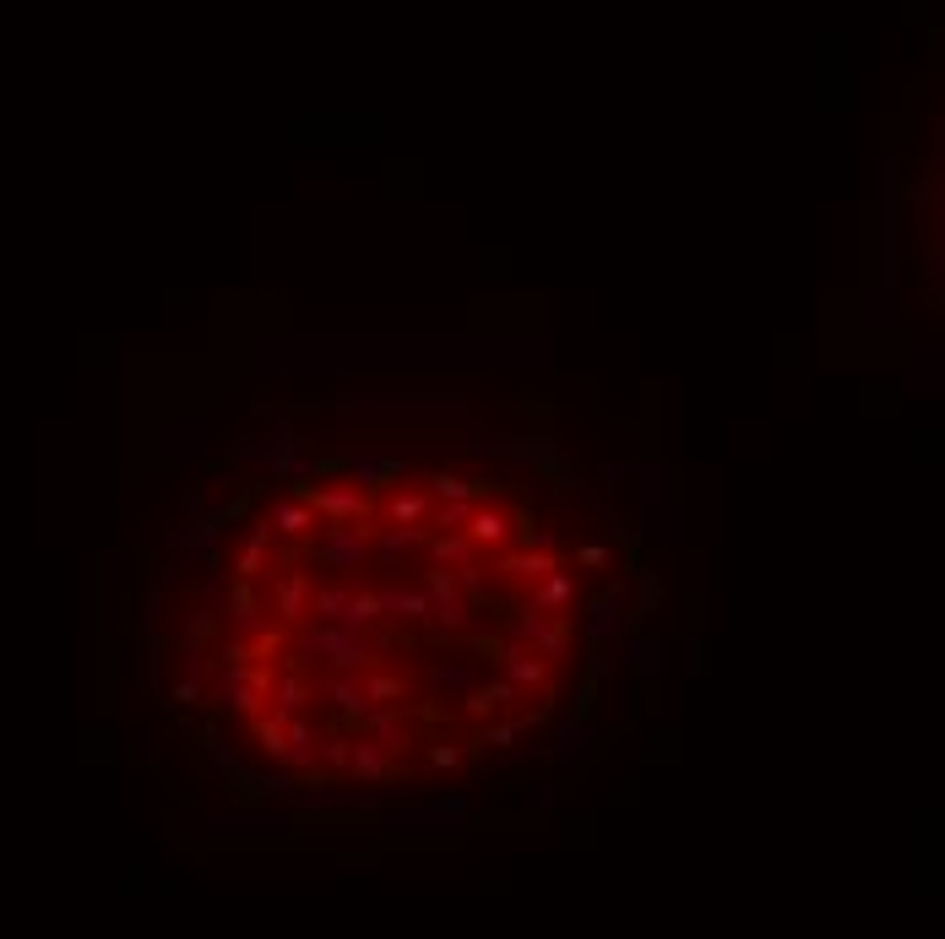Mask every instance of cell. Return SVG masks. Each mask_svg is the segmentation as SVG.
<instances>
[{
  "label": "cell",
  "instance_id": "48",
  "mask_svg": "<svg viewBox=\"0 0 945 939\" xmlns=\"http://www.w3.org/2000/svg\"><path fill=\"white\" fill-rule=\"evenodd\" d=\"M207 505H212V495H207V484H196V489L186 495V505H180V510H186V516H207Z\"/></svg>",
  "mask_w": 945,
  "mask_h": 939
},
{
  "label": "cell",
  "instance_id": "41",
  "mask_svg": "<svg viewBox=\"0 0 945 939\" xmlns=\"http://www.w3.org/2000/svg\"><path fill=\"white\" fill-rule=\"evenodd\" d=\"M272 766H283V771H294V777H305V771H315V745H283L277 750V760Z\"/></svg>",
  "mask_w": 945,
  "mask_h": 939
},
{
  "label": "cell",
  "instance_id": "1",
  "mask_svg": "<svg viewBox=\"0 0 945 939\" xmlns=\"http://www.w3.org/2000/svg\"><path fill=\"white\" fill-rule=\"evenodd\" d=\"M288 646L321 657L332 674H359L365 663H376L365 630H348V625H337V620H300V625L288 630Z\"/></svg>",
  "mask_w": 945,
  "mask_h": 939
},
{
  "label": "cell",
  "instance_id": "6",
  "mask_svg": "<svg viewBox=\"0 0 945 939\" xmlns=\"http://www.w3.org/2000/svg\"><path fill=\"white\" fill-rule=\"evenodd\" d=\"M359 728H365L370 739H380L391 755H408L413 745H419V728H413V711H408V706H370Z\"/></svg>",
  "mask_w": 945,
  "mask_h": 939
},
{
  "label": "cell",
  "instance_id": "9",
  "mask_svg": "<svg viewBox=\"0 0 945 939\" xmlns=\"http://www.w3.org/2000/svg\"><path fill=\"white\" fill-rule=\"evenodd\" d=\"M501 674L516 685V695L522 689H549V657H538L533 646H522V641H511V646H501Z\"/></svg>",
  "mask_w": 945,
  "mask_h": 939
},
{
  "label": "cell",
  "instance_id": "33",
  "mask_svg": "<svg viewBox=\"0 0 945 939\" xmlns=\"http://www.w3.org/2000/svg\"><path fill=\"white\" fill-rule=\"evenodd\" d=\"M251 739H255V750L266 755V760H277V750H283V717H266V711H255V717H251Z\"/></svg>",
  "mask_w": 945,
  "mask_h": 939
},
{
  "label": "cell",
  "instance_id": "11",
  "mask_svg": "<svg viewBox=\"0 0 945 939\" xmlns=\"http://www.w3.org/2000/svg\"><path fill=\"white\" fill-rule=\"evenodd\" d=\"M266 521H272V538H311L321 527V510L305 495H283V500H272Z\"/></svg>",
  "mask_w": 945,
  "mask_h": 939
},
{
  "label": "cell",
  "instance_id": "26",
  "mask_svg": "<svg viewBox=\"0 0 945 939\" xmlns=\"http://www.w3.org/2000/svg\"><path fill=\"white\" fill-rule=\"evenodd\" d=\"M587 635H592V641L620 635V587H603V592H598V603H592V614H587Z\"/></svg>",
  "mask_w": 945,
  "mask_h": 939
},
{
  "label": "cell",
  "instance_id": "20",
  "mask_svg": "<svg viewBox=\"0 0 945 939\" xmlns=\"http://www.w3.org/2000/svg\"><path fill=\"white\" fill-rule=\"evenodd\" d=\"M326 700H332V711L343 717V722H365V711H370V695L359 689V674H332V685H326Z\"/></svg>",
  "mask_w": 945,
  "mask_h": 939
},
{
  "label": "cell",
  "instance_id": "24",
  "mask_svg": "<svg viewBox=\"0 0 945 939\" xmlns=\"http://www.w3.org/2000/svg\"><path fill=\"white\" fill-rule=\"evenodd\" d=\"M272 717H294V711H305V700H311V679L300 674V668H283L277 674V685H272Z\"/></svg>",
  "mask_w": 945,
  "mask_h": 939
},
{
  "label": "cell",
  "instance_id": "44",
  "mask_svg": "<svg viewBox=\"0 0 945 939\" xmlns=\"http://www.w3.org/2000/svg\"><path fill=\"white\" fill-rule=\"evenodd\" d=\"M424 760H430V766H435V771H451V766H462V760H468V750H462V745H424Z\"/></svg>",
  "mask_w": 945,
  "mask_h": 939
},
{
  "label": "cell",
  "instance_id": "45",
  "mask_svg": "<svg viewBox=\"0 0 945 939\" xmlns=\"http://www.w3.org/2000/svg\"><path fill=\"white\" fill-rule=\"evenodd\" d=\"M283 478H321L326 473V462H311V456H288L283 467H277Z\"/></svg>",
  "mask_w": 945,
  "mask_h": 939
},
{
  "label": "cell",
  "instance_id": "23",
  "mask_svg": "<svg viewBox=\"0 0 945 939\" xmlns=\"http://www.w3.org/2000/svg\"><path fill=\"white\" fill-rule=\"evenodd\" d=\"M424 549H430V565H445V570H456L462 560H479V549H473L468 532H430Z\"/></svg>",
  "mask_w": 945,
  "mask_h": 939
},
{
  "label": "cell",
  "instance_id": "31",
  "mask_svg": "<svg viewBox=\"0 0 945 939\" xmlns=\"http://www.w3.org/2000/svg\"><path fill=\"white\" fill-rule=\"evenodd\" d=\"M592 739H598V734H592V722H576V717H566V722H560V760H581V755L592 750Z\"/></svg>",
  "mask_w": 945,
  "mask_h": 939
},
{
  "label": "cell",
  "instance_id": "12",
  "mask_svg": "<svg viewBox=\"0 0 945 939\" xmlns=\"http://www.w3.org/2000/svg\"><path fill=\"white\" fill-rule=\"evenodd\" d=\"M522 592H527L533 609H549V614H570V620H576V576H570L566 565H555L544 581H533V587H522Z\"/></svg>",
  "mask_w": 945,
  "mask_h": 939
},
{
  "label": "cell",
  "instance_id": "49",
  "mask_svg": "<svg viewBox=\"0 0 945 939\" xmlns=\"http://www.w3.org/2000/svg\"><path fill=\"white\" fill-rule=\"evenodd\" d=\"M527 804H533V810H549V804H555V788H549V782H533Z\"/></svg>",
  "mask_w": 945,
  "mask_h": 939
},
{
  "label": "cell",
  "instance_id": "10",
  "mask_svg": "<svg viewBox=\"0 0 945 939\" xmlns=\"http://www.w3.org/2000/svg\"><path fill=\"white\" fill-rule=\"evenodd\" d=\"M348 777L359 782V788H376V782H391L397 777V755L386 750L380 739H354V755H348Z\"/></svg>",
  "mask_w": 945,
  "mask_h": 939
},
{
  "label": "cell",
  "instance_id": "17",
  "mask_svg": "<svg viewBox=\"0 0 945 939\" xmlns=\"http://www.w3.org/2000/svg\"><path fill=\"white\" fill-rule=\"evenodd\" d=\"M380 592V620H397V625H424L430 614V592H408V587H376Z\"/></svg>",
  "mask_w": 945,
  "mask_h": 939
},
{
  "label": "cell",
  "instance_id": "37",
  "mask_svg": "<svg viewBox=\"0 0 945 939\" xmlns=\"http://www.w3.org/2000/svg\"><path fill=\"white\" fill-rule=\"evenodd\" d=\"M376 641H370V652H376V657H386V652H408V646H413V630L408 625H386V620H376Z\"/></svg>",
  "mask_w": 945,
  "mask_h": 939
},
{
  "label": "cell",
  "instance_id": "46",
  "mask_svg": "<svg viewBox=\"0 0 945 939\" xmlns=\"http://www.w3.org/2000/svg\"><path fill=\"white\" fill-rule=\"evenodd\" d=\"M251 657H255L251 641H223V652H218V663H223V668H245Z\"/></svg>",
  "mask_w": 945,
  "mask_h": 939
},
{
  "label": "cell",
  "instance_id": "43",
  "mask_svg": "<svg viewBox=\"0 0 945 939\" xmlns=\"http://www.w3.org/2000/svg\"><path fill=\"white\" fill-rule=\"evenodd\" d=\"M169 700L190 711V706H201V700H207V685H201L196 674H190V679H175V685H169Z\"/></svg>",
  "mask_w": 945,
  "mask_h": 939
},
{
  "label": "cell",
  "instance_id": "28",
  "mask_svg": "<svg viewBox=\"0 0 945 939\" xmlns=\"http://www.w3.org/2000/svg\"><path fill=\"white\" fill-rule=\"evenodd\" d=\"M201 766H207L212 777H234V771H240L245 760H240V750H234L229 739H218V734H207V739H201Z\"/></svg>",
  "mask_w": 945,
  "mask_h": 939
},
{
  "label": "cell",
  "instance_id": "2",
  "mask_svg": "<svg viewBox=\"0 0 945 939\" xmlns=\"http://www.w3.org/2000/svg\"><path fill=\"white\" fill-rule=\"evenodd\" d=\"M505 630H511V641H522V646H533L538 657H570V646H576V635H570V614H549V609H533V603H522V609H511L505 614Z\"/></svg>",
  "mask_w": 945,
  "mask_h": 939
},
{
  "label": "cell",
  "instance_id": "39",
  "mask_svg": "<svg viewBox=\"0 0 945 939\" xmlns=\"http://www.w3.org/2000/svg\"><path fill=\"white\" fill-rule=\"evenodd\" d=\"M240 674H245V685H251L261 700H266V695H272V685H277V668H272V657H251Z\"/></svg>",
  "mask_w": 945,
  "mask_h": 939
},
{
  "label": "cell",
  "instance_id": "16",
  "mask_svg": "<svg viewBox=\"0 0 945 939\" xmlns=\"http://www.w3.org/2000/svg\"><path fill=\"white\" fill-rule=\"evenodd\" d=\"M511 700H516V685H511L505 674H501V679H490V685H479V679H473V685L462 689V711H468L473 722H484V717L505 711Z\"/></svg>",
  "mask_w": 945,
  "mask_h": 939
},
{
  "label": "cell",
  "instance_id": "13",
  "mask_svg": "<svg viewBox=\"0 0 945 939\" xmlns=\"http://www.w3.org/2000/svg\"><path fill=\"white\" fill-rule=\"evenodd\" d=\"M462 532L473 538V549H505V544H511V516H505L501 505L473 500L468 521H462Z\"/></svg>",
  "mask_w": 945,
  "mask_h": 939
},
{
  "label": "cell",
  "instance_id": "21",
  "mask_svg": "<svg viewBox=\"0 0 945 939\" xmlns=\"http://www.w3.org/2000/svg\"><path fill=\"white\" fill-rule=\"evenodd\" d=\"M430 489H397L391 484V495H386V521H397V527H413V521H430Z\"/></svg>",
  "mask_w": 945,
  "mask_h": 939
},
{
  "label": "cell",
  "instance_id": "32",
  "mask_svg": "<svg viewBox=\"0 0 945 939\" xmlns=\"http://www.w3.org/2000/svg\"><path fill=\"white\" fill-rule=\"evenodd\" d=\"M424 489H430V500H468L473 495V478H462V473H424Z\"/></svg>",
  "mask_w": 945,
  "mask_h": 939
},
{
  "label": "cell",
  "instance_id": "30",
  "mask_svg": "<svg viewBox=\"0 0 945 939\" xmlns=\"http://www.w3.org/2000/svg\"><path fill=\"white\" fill-rule=\"evenodd\" d=\"M348 581H326V587H311V614L315 620H337L343 614V603H348Z\"/></svg>",
  "mask_w": 945,
  "mask_h": 939
},
{
  "label": "cell",
  "instance_id": "36",
  "mask_svg": "<svg viewBox=\"0 0 945 939\" xmlns=\"http://www.w3.org/2000/svg\"><path fill=\"white\" fill-rule=\"evenodd\" d=\"M468 510H473V495L468 500H435L430 505V521H435V532H462Z\"/></svg>",
  "mask_w": 945,
  "mask_h": 939
},
{
  "label": "cell",
  "instance_id": "3",
  "mask_svg": "<svg viewBox=\"0 0 945 939\" xmlns=\"http://www.w3.org/2000/svg\"><path fill=\"white\" fill-rule=\"evenodd\" d=\"M370 538H376V521L370 516H359V521H326L321 538H315V560L326 565V570H337V576L365 570L370 565Z\"/></svg>",
  "mask_w": 945,
  "mask_h": 939
},
{
  "label": "cell",
  "instance_id": "40",
  "mask_svg": "<svg viewBox=\"0 0 945 939\" xmlns=\"http://www.w3.org/2000/svg\"><path fill=\"white\" fill-rule=\"evenodd\" d=\"M652 657H658V652H652L647 641H620V663H626L630 674H658Z\"/></svg>",
  "mask_w": 945,
  "mask_h": 939
},
{
  "label": "cell",
  "instance_id": "38",
  "mask_svg": "<svg viewBox=\"0 0 945 939\" xmlns=\"http://www.w3.org/2000/svg\"><path fill=\"white\" fill-rule=\"evenodd\" d=\"M218 625H223V614H218L212 603H201V609L190 614V625H186V646H207V641L218 635Z\"/></svg>",
  "mask_w": 945,
  "mask_h": 939
},
{
  "label": "cell",
  "instance_id": "22",
  "mask_svg": "<svg viewBox=\"0 0 945 939\" xmlns=\"http://www.w3.org/2000/svg\"><path fill=\"white\" fill-rule=\"evenodd\" d=\"M261 620H266V614L255 609L251 581H240V576H234V587H229V625H234V635H240V641H251Z\"/></svg>",
  "mask_w": 945,
  "mask_h": 939
},
{
  "label": "cell",
  "instance_id": "5",
  "mask_svg": "<svg viewBox=\"0 0 945 939\" xmlns=\"http://www.w3.org/2000/svg\"><path fill=\"white\" fill-rule=\"evenodd\" d=\"M424 538H430L424 521H413V527H397V521H391V527H376V538H370V544H376V549H370V565L386 570V576H402V560H408L413 549H424Z\"/></svg>",
  "mask_w": 945,
  "mask_h": 939
},
{
  "label": "cell",
  "instance_id": "29",
  "mask_svg": "<svg viewBox=\"0 0 945 939\" xmlns=\"http://www.w3.org/2000/svg\"><path fill=\"white\" fill-rule=\"evenodd\" d=\"M430 685L451 689V695H462V689L473 685V663H468V657H451V663H445V657H435V663H430Z\"/></svg>",
  "mask_w": 945,
  "mask_h": 939
},
{
  "label": "cell",
  "instance_id": "35",
  "mask_svg": "<svg viewBox=\"0 0 945 939\" xmlns=\"http://www.w3.org/2000/svg\"><path fill=\"white\" fill-rule=\"evenodd\" d=\"M451 576H456V592H462V603H490V587H484V570H479V560H462Z\"/></svg>",
  "mask_w": 945,
  "mask_h": 939
},
{
  "label": "cell",
  "instance_id": "7",
  "mask_svg": "<svg viewBox=\"0 0 945 939\" xmlns=\"http://www.w3.org/2000/svg\"><path fill=\"white\" fill-rule=\"evenodd\" d=\"M311 587H315L311 570H283L272 581V620H283L288 630L300 620H311Z\"/></svg>",
  "mask_w": 945,
  "mask_h": 939
},
{
  "label": "cell",
  "instance_id": "19",
  "mask_svg": "<svg viewBox=\"0 0 945 939\" xmlns=\"http://www.w3.org/2000/svg\"><path fill=\"white\" fill-rule=\"evenodd\" d=\"M348 478H354L365 495H380V489H391L397 478H408V462H386V456H354V462H348Z\"/></svg>",
  "mask_w": 945,
  "mask_h": 939
},
{
  "label": "cell",
  "instance_id": "42",
  "mask_svg": "<svg viewBox=\"0 0 945 939\" xmlns=\"http://www.w3.org/2000/svg\"><path fill=\"white\" fill-rule=\"evenodd\" d=\"M348 755H354V739H348V734H337V739H326L321 766H326V771H348Z\"/></svg>",
  "mask_w": 945,
  "mask_h": 939
},
{
  "label": "cell",
  "instance_id": "47",
  "mask_svg": "<svg viewBox=\"0 0 945 939\" xmlns=\"http://www.w3.org/2000/svg\"><path fill=\"white\" fill-rule=\"evenodd\" d=\"M576 565H587V570H603V565H609V549H603V544H581V549H576Z\"/></svg>",
  "mask_w": 945,
  "mask_h": 939
},
{
  "label": "cell",
  "instance_id": "8",
  "mask_svg": "<svg viewBox=\"0 0 945 939\" xmlns=\"http://www.w3.org/2000/svg\"><path fill=\"white\" fill-rule=\"evenodd\" d=\"M207 700H212L218 711H234V717H255V711H261V695L245 685V674H240V668H223V663L207 674Z\"/></svg>",
  "mask_w": 945,
  "mask_h": 939
},
{
  "label": "cell",
  "instance_id": "14",
  "mask_svg": "<svg viewBox=\"0 0 945 939\" xmlns=\"http://www.w3.org/2000/svg\"><path fill=\"white\" fill-rule=\"evenodd\" d=\"M359 689L370 695V706H408V700H413V685H408L402 674L380 668V663H365V668H359Z\"/></svg>",
  "mask_w": 945,
  "mask_h": 939
},
{
  "label": "cell",
  "instance_id": "25",
  "mask_svg": "<svg viewBox=\"0 0 945 939\" xmlns=\"http://www.w3.org/2000/svg\"><path fill=\"white\" fill-rule=\"evenodd\" d=\"M376 620H380V592L376 587H354V592H348V603H343V614H337V625L370 630Z\"/></svg>",
  "mask_w": 945,
  "mask_h": 939
},
{
  "label": "cell",
  "instance_id": "4",
  "mask_svg": "<svg viewBox=\"0 0 945 939\" xmlns=\"http://www.w3.org/2000/svg\"><path fill=\"white\" fill-rule=\"evenodd\" d=\"M294 495H305V500L321 510V521H359V516H370V495L354 484V478H332V484H300Z\"/></svg>",
  "mask_w": 945,
  "mask_h": 939
},
{
  "label": "cell",
  "instance_id": "27",
  "mask_svg": "<svg viewBox=\"0 0 945 939\" xmlns=\"http://www.w3.org/2000/svg\"><path fill=\"white\" fill-rule=\"evenodd\" d=\"M516 734H522V722L516 717H484V728L473 734V745H468V755H479V750H511L516 745Z\"/></svg>",
  "mask_w": 945,
  "mask_h": 939
},
{
  "label": "cell",
  "instance_id": "18",
  "mask_svg": "<svg viewBox=\"0 0 945 939\" xmlns=\"http://www.w3.org/2000/svg\"><path fill=\"white\" fill-rule=\"evenodd\" d=\"M266 555H272V521L261 516L245 527V538H240V555H234V576L240 581H255L261 570H266Z\"/></svg>",
  "mask_w": 945,
  "mask_h": 939
},
{
  "label": "cell",
  "instance_id": "34",
  "mask_svg": "<svg viewBox=\"0 0 945 939\" xmlns=\"http://www.w3.org/2000/svg\"><path fill=\"white\" fill-rule=\"evenodd\" d=\"M283 646H288V625L266 614V620L255 625V635H251V652H255V657H277Z\"/></svg>",
  "mask_w": 945,
  "mask_h": 939
},
{
  "label": "cell",
  "instance_id": "15",
  "mask_svg": "<svg viewBox=\"0 0 945 939\" xmlns=\"http://www.w3.org/2000/svg\"><path fill=\"white\" fill-rule=\"evenodd\" d=\"M555 555L549 549H511V555H501V576L522 592V587H533V581H544L549 570H555Z\"/></svg>",
  "mask_w": 945,
  "mask_h": 939
}]
</instances>
